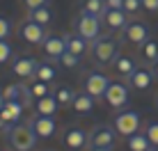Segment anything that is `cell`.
Segmentation results:
<instances>
[{
  "instance_id": "cell-23",
  "label": "cell",
  "mask_w": 158,
  "mask_h": 151,
  "mask_svg": "<svg viewBox=\"0 0 158 151\" xmlns=\"http://www.w3.org/2000/svg\"><path fill=\"white\" fill-rule=\"evenodd\" d=\"M64 41H67V51H69V53H73V55H85V51H87V41L83 39V37H78V35H69V37H64Z\"/></svg>"
},
{
  "instance_id": "cell-22",
  "label": "cell",
  "mask_w": 158,
  "mask_h": 151,
  "mask_svg": "<svg viewBox=\"0 0 158 151\" xmlns=\"http://www.w3.org/2000/svg\"><path fill=\"white\" fill-rule=\"evenodd\" d=\"M126 144H128V149L131 151H149L151 149V142L147 140L144 133H133L131 137H126Z\"/></svg>"
},
{
  "instance_id": "cell-17",
  "label": "cell",
  "mask_w": 158,
  "mask_h": 151,
  "mask_svg": "<svg viewBox=\"0 0 158 151\" xmlns=\"http://www.w3.org/2000/svg\"><path fill=\"white\" fill-rule=\"evenodd\" d=\"M112 69H115V73L117 76H124V78H128L131 73L138 69V64H135L133 57H128V55H117L115 57V62H112Z\"/></svg>"
},
{
  "instance_id": "cell-32",
  "label": "cell",
  "mask_w": 158,
  "mask_h": 151,
  "mask_svg": "<svg viewBox=\"0 0 158 151\" xmlns=\"http://www.w3.org/2000/svg\"><path fill=\"white\" fill-rule=\"evenodd\" d=\"M9 35H12V21L0 16V39H7Z\"/></svg>"
},
{
  "instance_id": "cell-30",
  "label": "cell",
  "mask_w": 158,
  "mask_h": 151,
  "mask_svg": "<svg viewBox=\"0 0 158 151\" xmlns=\"http://www.w3.org/2000/svg\"><path fill=\"white\" fill-rule=\"evenodd\" d=\"M9 60H12V46L5 39H0V64H7Z\"/></svg>"
},
{
  "instance_id": "cell-9",
  "label": "cell",
  "mask_w": 158,
  "mask_h": 151,
  "mask_svg": "<svg viewBox=\"0 0 158 151\" xmlns=\"http://www.w3.org/2000/svg\"><path fill=\"white\" fill-rule=\"evenodd\" d=\"M115 140H117L115 126L99 124V126L89 133V147H112V144H115Z\"/></svg>"
},
{
  "instance_id": "cell-5",
  "label": "cell",
  "mask_w": 158,
  "mask_h": 151,
  "mask_svg": "<svg viewBox=\"0 0 158 151\" xmlns=\"http://www.w3.org/2000/svg\"><path fill=\"white\" fill-rule=\"evenodd\" d=\"M110 83H112V80L108 78L106 73H101V71H89V73L85 76V80H83V87H85V92H87L89 96H94V99H103Z\"/></svg>"
},
{
  "instance_id": "cell-31",
  "label": "cell",
  "mask_w": 158,
  "mask_h": 151,
  "mask_svg": "<svg viewBox=\"0 0 158 151\" xmlns=\"http://www.w3.org/2000/svg\"><path fill=\"white\" fill-rule=\"evenodd\" d=\"M142 9V0H124V12L126 14H138Z\"/></svg>"
},
{
  "instance_id": "cell-36",
  "label": "cell",
  "mask_w": 158,
  "mask_h": 151,
  "mask_svg": "<svg viewBox=\"0 0 158 151\" xmlns=\"http://www.w3.org/2000/svg\"><path fill=\"white\" fill-rule=\"evenodd\" d=\"M151 73H154V78H158V60L151 62Z\"/></svg>"
},
{
  "instance_id": "cell-39",
  "label": "cell",
  "mask_w": 158,
  "mask_h": 151,
  "mask_svg": "<svg viewBox=\"0 0 158 151\" xmlns=\"http://www.w3.org/2000/svg\"><path fill=\"white\" fill-rule=\"evenodd\" d=\"M149 151H158V147H151V149H149Z\"/></svg>"
},
{
  "instance_id": "cell-27",
  "label": "cell",
  "mask_w": 158,
  "mask_h": 151,
  "mask_svg": "<svg viewBox=\"0 0 158 151\" xmlns=\"http://www.w3.org/2000/svg\"><path fill=\"white\" fill-rule=\"evenodd\" d=\"M30 92L35 99H44V96L51 94V89H48V83H41V80H35V83L30 85Z\"/></svg>"
},
{
  "instance_id": "cell-15",
  "label": "cell",
  "mask_w": 158,
  "mask_h": 151,
  "mask_svg": "<svg viewBox=\"0 0 158 151\" xmlns=\"http://www.w3.org/2000/svg\"><path fill=\"white\" fill-rule=\"evenodd\" d=\"M23 110L25 105L21 101H5L2 110H0V119L5 124H19V119L23 117Z\"/></svg>"
},
{
  "instance_id": "cell-7",
  "label": "cell",
  "mask_w": 158,
  "mask_h": 151,
  "mask_svg": "<svg viewBox=\"0 0 158 151\" xmlns=\"http://www.w3.org/2000/svg\"><path fill=\"white\" fill-rule=\"evenodd\" d=\"M103 99L108 101V105H110V108L122 110V108L128 103L131 94H128V87H126L124 83H110V85H108V89H106V96H103Z\"/></svg>"
},
{
  "instance_id": "cell-38",
  "label": "cell",
  "mask_w": 158,
  "mask_h": 151,
  "mask_svg": "<svg viewBox=\"0 0 158 151\" xmlns=\"http://www.w3.org/2000/svg\"><path fill=\"white\" fill-rule=\"evenodd\" d=\"M2 105H5V96H2V89H0V110H2Z\"/></svg>"
},
{
  "instance_id": "cell-6",
  "label": "cell",
  "mask_w": 158,
  "mask_h": 151,
  "mask_svg": "<svg viewBox=\"0 0 158 151\" xmlns=\"http://www.w3.org/2000/svg\"><path fill=\"white\" fill-rule=\"evenodd\" d=\"M28 126L35 131V135L39 137V140L53 137V135H55V131H57L55 117H46V115H35V117L28 121Z\"/></svg>"
},
{
  "instance_id": "cell-18",
  "label": "cell",
  "mask_w": 158,
  "mask_h": 151,
  "mask_svg": "<svg viewBox=\"0 0 158 151\" xmlns=\"http://www.w3.org/2000/svg\"><path fill=\"white\" fill-rule=\"evenodd\" d=\"M94 96H89L87 92H80V94H76V99H73V112H78V115H87V112H92V108H94Z\"/></svg>"
},
{
  "instance_id": "cell-14",
  "label": "cell",
  "mask_w": 158,
  "mask_h": 151,
  "mask_svg": "<svg viewBox=\"0 0 158 151\" xmlns=\"http://www.w3.org/2000/svg\"><path fill=\"white\" fill-rule=\"evenodd\" d=\"M37 62L35 57L25 55V57H16L12 62V71L16 76H21V78H35V71H37Z\"/></svg>"
},
{
  "instance_id": "cell-40",
  "label": "cell",
  "mask_w": 158,
  "mask_h": 151,
  "mask_svg": "<svg viewBox=\"0 0 158 151\" xmlns=\"http://www.w3.org/2000/svg\"><path fill=\"white\" fill-rule=\"evenodd\" d=\"M156 105H158V94H156Z\"/></svg>"
},
{
  "instance_id": "cell-24",
  "label": "cell",
  "mask_w": 158,
  "mask_h": 151,
  "mask_svg": "<svg viewBox=\"0 0 158 151\" xmlns=\"http://www.w3.org/2000/svg\"><path fill=\"white\" fill-rule=\"evenodd\" d=\"M106 0H83V9L80 12H87L92 16H99V18H103V14H106Z\"/></svg>"
},
{
  "instance_id": "cell-35",
  "label": "cell",
  "mask_w": 158,
  "mask_h": 151,
  "mask_svg": "<svg viewBox=\"0 0 158 151\" xmlns=\"http://www.w3.org/2000/svg\"><path fill=\"white\" fill-rule=\"evenodd\" d=\"M108 9H124V0H106Z\"/></svg>"
},
{
  "instance_id": "cell-29",
  "label": "cell",
  "mask_w": 158,
  "mask_h": 151,
  "mask_svg": "<svg viewBox=\"0 0 158 151\" xmlns=\"http://www.w3.org/2000/svg\"><path fill=\"white\" fill-rule=\"evenodd\" d=\"M144 135L151 142V147H158V121H149L144 126Z\"/></svg>"
},
{
  "instance_id": "cell-10",
  "label": "cell",
  "mask_w": 158,
  "mask_h": 151,
  "mask_svg": "<svg viewBox=\"0 0 158 151\" xmlns=\"http://www.w3.org/2000/svg\"><path fill=\"white\" fill-rule=\"evenodd\" d=\"M62 142H64L67 149L80 151L85 144H89V135H87V131H83V128H78V126H69L67 131H64V135H62Z\"/></svg>"
},
{
  "instance_id": "cell-33",
  "label": "cell",
  "mask_w": 158,
  "mask_h": 151,
  "mask_svg": "<svg viewBox=\"0 0 158 151\" xmlns=\"http://www.w3.org/2000/svg\"><path fill=\"white\" fill-rule=\"evenodd\" d=\"M25 7H28V12H32V9H39V7H46L48 0H23Z\"/></svg>"
},
{
  "instance_id": "cell-3",
  "label": "cell",
  "mask_w": 158,
  "mask_h": 151,
  "mask_svg": "<svg viewBox=\"0 0 158 151\" xmlns=\"http://www.w3.org/2000/svg\"><path fill=\"white\" fill-rule=\"evenodd\" d=\"M101 32V18L99 16H92L87 12H80V16L76 18V35L83 37L85 41H94Z\"/></svg>"
},
{
  "instance_id": "cell-12",
  "label": "cell",
  "mask_w": 158,
  "mask_h": 151,
  "mask_svg": "<svg viewBox=\"0 0 158 151\" xmlns=\"http://www.w3.org/2000/svg\"><path fill=\"white\" fill-rule=\"evenodd\" d=\"M44 53H46L48 57H53V60H60V57L67 53V41H64V37H57V35H48L46 39H44Z\"/></svg>"
},
{
  "instance_id": "cell-20",
  "label": "cell",
  "mask_w": 158,
  "mask_h": 151,
  "mask_svg": "<svg viewBox=\"0 0 158 151\" xmlns=\"http://www.w3.org/2000/svg\"><path fill=\"white\" fill-rule=\"evenodd\" d=\"M35 78L41 80V83H48V85H51L53 80L57 78V69L53 67L51 62H39V64H37V71H35Z\"/></svg>"
},
{
  "instance_id": "cell-19",
  "label": "cell",
  "mask_w": 158,
  "mask_h": 151,
  "mask_svg": "<svg viewBox=\"0 0 158 151\" xmlns=\"http://www.w3.org/2000/svg\"><path fill=\"white\" fill-rule=\"evenodd\" d=\"M57 108H60V105H57L55 96H53V94H48V96H44V99H37V105H35V110H37V115L55 117Z\"/></svg>"
},
{
  "instance_id": "cell-37",
  "label": "cell",
  "mask_w": 158,
  "mask_h": 151,
  "mask_svg": "<svg viewBox=\"0 0 158 151\" xmlns=\"http://www.w3.org/2000/svg\"><path fill=\"white\" fill-rule=\"evenodd\" d=\"M89 151H112V147H92Z\"/></svg>"
},
{
  "instance_id": "cell-13",
  "label": "cell",
  "mask_w": 158,
  "mask_h": 151,
  "mask_svg": "<svg viewBox=\"0 0 158 151\" xmlns=\"http://www.w3.org/2000/svg\"><path fill=\"white\" fill-rule=\"evenodd\" d=\"M126 80H128V85H131L133 89L144 92V89L151 87V83H154V73H151V69H147V67H138Z\"/></svg>"
},
{
  "instance_id": "cell-26",
  "label": "cell",
  "mask_w": 158,
  "mask_h": 151,
  "mask_svg": "<svg viewBox=\"0 0 158 151\" xmlns=\"http://www.w3.org/2000/svg\"><path fill=\"white\" fill-rule=\"evenodd\" d=\"M140 53L147 62H156L158 60V41L156 39H147L142 46H140Z\"/></svg>"
},
{
  "instance_id": "cell-11",
  "label": "cell",
  "mask_w": 158,
  "mask_h": 151,
  "mask_svg": "<svg viewBox=\"0 0 158 151\" xmlns=\"http://www.w3.org/2000/svg\"><path fill=\"white\" fill-rule=\"evenodd\" d=\"M21 37H23L28 44H44V39H46V25H39V23H35V21H25L23 25H21Z\"/></svg>"
},
{
  "instance_id": "cell-28",
  "label": "cell",
  "mask_w": 158,
  "mask_h": 151,
  "mask_svg": "<svg viewBox=\"0 0 158 151\" xmlns=\"http://www.w3.org/2000/svg\"><path fill=\"white\" fill-rule=\"evenodd\" d=\"M57 62L62 64L64 69H76V67L80 64V55H73V53H69V51H67V53H64V55L60 57Z\"/></svg>"
},
{
  "instance_id": "cell-25",
  "label": "cell",
  "mask_w": 158,
  "mask_h": 151,
  "mask_svg": "<svg viewBox=\"0 0 158 151\" xmlns=\"http://www.w3.org/2000/svg\"><path fill=\"white\" fill-rule=\"evenodd\" d=\"M28 18L35 21V23H39V25H48V23L53 21V12L48 9V5H46V7H39V9L28 12Z\"/></svg>"
},
{
  "instance_id": "cell-34",
  "label": "cell",
  "mask_w": 158,
  "mask_h": 151,
  "mask_svg": "<svg viewBox=\"0 0 158 151\" xmlns=\"http://www.w3.org/2000/svg\"><path fill=\"white\" fill-rule=\"evenodd\" d=\"M142 7L147 12H158V0H142Z\"/></svg>"
},
{
  "instance_id": "cell-8",
  "label": "cell",
  "mask_w": 158,
  "mask_h": 151,
  "mask_svg": "<svg viewBox=\"0 0 158 151\" xmlns=\"http://www.w3.org/2000/svg\"><path fill=\"white\" fill-rule=\"evenodd\" d=\"M122 32H124V39L128 44H135V46H142L149 39V25L142 23V21H128Z\"/></svg>"
},
{
  "instance_id": "cell-16",
  "label": "cell",
  "mask_w": 158,
  "mask_h": 151,
  "mask_svg": "<svg viewBox=\"0 0 158 151\" xmlns=\"http://www.w3.org/2000/svg\"><path fill=\"white\" fill-rule=\"evenodd\" d=\"M126 16H128V14L124 12V9H106V14H103L101 21H103L110 30H124V25L128 23Z\"/></svg>"
},
{
  "instance_id": "cell-21",
  "label": "cell",
  "mask_w": 158,
  "mask_h": 151,
  "mask_svg": "<svg viewBox=\"0 0 158 151\" xmlns=\"http://www.w3.org/2000/svg\"><path fill=\"white\" fill-rule=\"evenodd\" d=\"M76 94H78V92H76L73 87H69V85H57V89L53 92L57 105H71L73 99H76Z\"/></svg>"
},
{
  "instance_id": "cell-2",
  "label": "cell",
  "mask_w": 158,
  "mask_h": 151,
  "mask_svg": "<svg viewBox=\"0 0 158 151\" xmlns=\"http://www.w3.org/2000/svg\"><path fill=\"white\" fill-rule=\"evenodd\" d=\"M117 51H119V44L108 35L96 37L92 41V55H94V60L99 64H112L117 57Z\"/></svg>"
},
{
  "instance_id": "cell-1",
  "label": "cell",
  "mask_w": 158,
  "mask_h": 151,
  "mask_svg": "<svg viewBox=\"0 0 158 151\" xmlns=\"http://www.w3.org/2000/svg\"><path fill=\"white\" fill-rule=\"evenodd\" d=\"M5 140L14 151H32L39 137L35 135V131L28 124H9L5 131Z\"/></svg>"
},
{
  "instance_id": "cell-4",
  "label": "cell",
  "mask_w": 158,
  "mask_h": 151,
  "mask_svg": "<svg viewBox=\"0 0 158 151\" xmlns=\"http://www.w3.org/2000/svg\"><path fill=\"white\" fill-rule=\"evenodd\" d=\"M112 126H115V131L119 135L124 137H131L133 133L140 131V115L133 110H122L115 115V121H112Z\"/></svg>"
}]
</instances>
